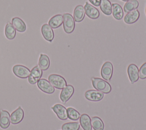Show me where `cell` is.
<instances>
[{"label": "cell", "mask_w": 146, "mask_h": 130, "mask_svg": "<svg viewBox=\"0 0 146 130\" xmlns=\"http://www.w3.org/2000/svg\"><path fill=\"white\" fill-rule=\"evenodd\" d=\"M51 109L56 113L57 117L59 119L62 120H66L68 119L67 109L62 104H56L51 107Z\"/></svg>", "instance_id": "cell-11"}, {"label": "cell", "mask_w": 146, "mask_h": 130, "mask_svg": "<svg viewBox=\"0 0 146 130\" xmlns=\"http://www.w3.org/2000/svg\"><path fill=\"white\" fill-rule=\"evenodd\" d=\"M50 59L49 57L43 54H41L39 56V61H38V66L42 71L47 70L50 67Z\"/></svg>", "instance_id": "cell-22"}, {"label": "cell", "mask_w": 146, "mask_h": 130, "mask_svg": "<svg viewBox=\"0 0 146 130\" xmlns=\"http://www.w3.org/2000/svg\"><path fill=\"white\" fill-rule=\"evenodd\" d=\"M74 93V87L71 85H67L64 87L60 94V99L63 103H66L67 101L70 100L71 96Z\"/></svg>", "instance_id": "cell-9"}, {"label": "cell", "mask_w": 146, "mask_h": 130, "mask_svg": "<svg viewBox=\"0 0 146 130\" xmlns=\"http://www.w3.org/2000/svg\"><path fill=\"white\" fill-rule=\"evenodd\" d=\"M145 14H146V7H145Z\"/></svg>", "instance_id": "cell-32"}, {"label": "cell", "mask_w": 146, "mask_h": 130, "mask_svg": "<svg viewBox=\"0 0 146 130\" xmlns=\"http://www.w3.org/2000/svg\"><path fill=\"white\" fill-rule=\"evenodd\" d=\"M84 96L88 100L91 101H99L103 99L104 94L96 90H90L85 92Z\"/></svg>", "instance_id": "cell-8"}, {"label": "cell", "mask_w": 146, "mask_h": 130, "mask_svg": "<svg viewBox=\"0 0 146 130\" xmlns=\"http://www.w3.org/2000/svg\"><path fill=\"white\" fill-rule=\"evenodd\" d=\"M92 4L95 6H100L101 0H88Z\"/></svg>", "instance_id": "cell-30"}, {"label": "cell", "mask_w": 146, "mask_h": 130, "mask_svg": "<svg viewBox=\"0 0 146 130\" xmlns=\"http://www.w3.org/2000/svg\"><path fill=\"white\" fill-rule=\"evenodd\" d=\"M10 115L9 112L2 109L0 111V127L2 129H7L10 124Z\"/></svg>", "instance_id": "cell-14"}, {"label": "cell", "mask_w": 146, "mask_h": 130, "mask_svg": "<svg viewBox=\"0 0 146 130\" xmlns=\"http://www.w3.org/2000/svg\"><path fill=\"white\" fill-rule=\"evenodd\" d=\"M85 11L83 6L79 5L75 7L74 10V19L76 22H82L85 17Z\"/></svg>", "instance_id": "cell-17"}, {"label": "cell", "mask_w": 146, "mask_h": 130, "mask_svg": "<svg viewBox=\"0 0 146 130\" xmlns=\"http://www.w3.org/2000/svg\"><path fill=\"white\" fill-rule=\"evenodd\" d=\"M101 11L106 15H110L112 14V4L110 0H101L100 4Z\"/></svg>", "instance_id": "cell-23"}, {"label": "cell", "mask_w": 146, "mask_h": 130, "mask_svg": "<svg viewBox=\"0 0 146 130\" xmlns=\"http://www.w3.org/2000/svg\"><path fill=\"white\" fill-rule=\"evenodd\" d=\"M80 124L78 122H68L62 125V130H79Z\"/></svg>", "instance_id": "cell-28"}, {"label": "cell", "mask_w": 146, "mask_h": 130, "mask_svg": "<svg viewBox=\"0 0 146 130\" xmlns=\"http://www.w3.org/2000/svg\"><path fill=\"white\" fill-rule=\"evenodd\" d=\"M101 76L103 79L107 81L111 80L113 74V65L110 62H106L102 66L101 71Z\"/></svg>", "instance_id": "cell-5"}, {"label": "cell", "mask_w": 146, "mask_h": 130, "mask_svg": "<svg viewBox=\"0 0 146 130\" xmlns=\"http://www.w3.org/2000/svg\"><path fill=\"white\" fill-rule=\"evenodd\" d=\"M139 3L137 0H131L127 1L125 4L124 5L123 10L126 13H128L133 10L137 9L139 7Z\"/></svg>", "instance_id": "cell-26"}, {"label": "cell", "mask_w": 146, "mask_h": 130, "mask_svg": "<svg viewBox=\"0 0 146 130\" xmlns=\"http://www.w3.org/2000/svg\"><path fill=\"white\" fill-rule=\"evenodd\" d=\"M92 84L95 89L103 92L109 94L112 90V87L109 83L99 78H92Z\"/></svg>", "instance_id": "cell-1"}, {"label": "cell", "mask_w": 146, "mask_h": 130, "mask_svg": "<svg viewBox=\"0 0 146 130\" xmlns=\"http://www.w3.org/2000/svg\"><path fill=\"white\" fill-rule=\"evenodd\" d=\"M91 126L94 130H104V124L102 120L98 116H92L91 119Z\"/></svg>", "instance_id": "cell-25"}, {"label": "cell", "mask_w": 146, "mask_h": 130, "mask_svg": "<svg viewBox=\"0 0 146 130\" xmlns=\"http://www.w3.org/2000/svg\"><path fill=\"white\" fill-rule=\"evenodd\" d=\"M42 70L38 66H36L30 71V75L28 77V81L31 84H36L42 76Z\"/></svg>", "instance_id": "cell-7"}, {"label": "cell", "mask_w": 146, "mask_h": 130, "mask_svg": "<svg viewBox=\"0 0 146 130\" xmlns=\"http://www.w3.org/2000/svg\"><path fill=\"white\" fill-rule=\"evenodd\" d=\"M63 17L61 14H57L51 17L48 21V25L52 29H56L60 27L63 23Z\"/></svg>", "instance_id": "cell-21"}, {"label": "cell", "mask_w": 146, "mask_h": 130, "mask_svg": "<svg viewBox=\"0 0 146 130\" xmlns=\"http://www.w3.org/2000/svg\"><path fill=\"white\" fill-rule=\"evenodd\" d=\"M67 111L68 118L70 119V120L76 121L80 118V115L79 112L74 108L68 107L67 109Z\"/></svg>", "instance_id": "cell-27"}, {"label": "cell", "mask_w": 146, "mask_h": 130, "mask_svg": "<svg viewBox=\"0 0 146 130\" xmlns=\"http://www.w3.org/2000/svg\"><path fill=\"white\" fill-rule=\"evenodd\" d=\"M12 70L13 73L16 76L22 79L27 78L30 74V70L29 68L21 64H17L14 66Z\"/></svg>", "instance_id": "cell-4"}, {"label": "cell", "mask_w": 146, "mask_h": 130, "mask_svg": "<svg viewBox=\"0 0 146 130\" xmlns=\"http://www.w3.org/2000/svg\"><path fill=\"white\" fill-rule=\"evenodd\" d=\"M85 14L91 19H96L100 16V13L98 9L95 7L94 6L86 2L84 5Z\"/></svg>", "instance_id": "cell-12"}, {"label": "cell", "mask_w": 146, "mask_h": 130, "mask_svg": "<svg viewBox=\"0 0 146 130\" xmlns=\"http://www.w3.org/2000/svg\"><path fill=\"white\" fill-rule=\"evenodd\" d=\"M24 118V111L21 107H18L10 115V122L13 124L21 123Z\"/></svg>", "instance_id": "cell-13"}, {"label": "cell", "mask_w": 146, "mask_h": 130, "mask_svg": "<svg viewBox=\"0 0 146 130\" xmlns=\"http://www.w3.org/2000/svg\"><path fill=\"white\" fill-rule=\"evenodd\" d=\"M48 80L54 88L59 90H62L67 86L66 79L60 75L51 74L48 76Z\"/></svg>", "instance_id": "cell-2"}, {"label": "cell", "mask_w": 146, "mask_h": 130, "mask_svg": "<svg viewBox=\"0 0 146 130\" xmlns=\"http://www.w3.org/2000/svg\"><path fill=\"white\" fill-rule=\"evenodd\" d=\"M127 73L132 84L135 83L139 80V68L136 64L133 63L130 64L127 68Z\"/></svg>", "instance_id": "cell-10"}, {"label": "cell", "mask_w": 146, "mask_h": 130, "mask_svg": "<svg viewBox=\"0 0 146 130\" xmlns=\"http://www.w3.org/2000/svg\"><path fill=\"white\" fill-rule=\"evenodd\" d=\"M140 17V12L135 9L128 13L124 18V21L127 24H132L135 23Z\"/></svg>", "instance_id": "cell-16"}, {"label": "cell", "mask_w": 146, "mask_h": 130, "mask_svg": "<svg viewBox=\"0 0 146 130\" xmlns=\"http://www.w3.org/2000/svg\"><path fill=\"white\" fill-rule=\"evenodd\" d=\"M38 87L43 92L48 94H52L55 92V88L45 79H40L37 82Z\"/></svg>", "instance_id": "cell-6"}, {"label": "cell", "mask_w": 146, "mask_h": 130, "mask_svg": "<svg viewBox=\"0 0 146 130\" xmlns=\"http://www.w3.org/2000/svg\"><path fill=\"white\" fill-rule=\"evenodd\" d=\"M12 25L18 31L23 32L26 30V25L25 22L19 17H14L11 21Z\"/></svg>", "instance_id": "cell-18"}, {"label": "cell", "mask_w": 146, "mask_h": 130, "mask_svg": "<svg viewBox=\"0 0 146 130\" xmlns=\"http://www.w3.org/2000/svg\"><path fill=\"white\" fill-rule=\"evenodd\" d=\"M112 13L113 18L116 20H121L124 15L121 6L117 3H113L112 4Z\"/></svg>", "instance_id": "cell-20"}, {"label": "cell", "mask_w": 146, "mask_h": 130, "mask_svg": "<svg viewBox=\"0 0 146 130\" xmlns=\"http://www.w3.org/2000/svg\"><path fill=\"white\" fill-rule=\"evenodd\" d=\"M5 34L7 39L9 40H13L14 39L16 35V31L13 25L8 22L5 29Z\"/></svg>", "instance_id": "cell-24"}, {"label": "cell", "mask_w": 146, "mask_h": 130, "mask_svg": "<svg viewBox=\"0 0 146 130\" xmlns=\"http://www.w3.org/2000/svg\"><path fill=\"white\" fill-rule=\"evenodd\" d=\"M63 29L65 32L67 34L72 33L75 29V21L72 16V15L70 13H64L63 15Z\"/></svg>", "instance_id": "cell-3"}, {"label": "cell", "mask_w": 146, "mask_h": 130, "mask_svg": "<svg viewBox=\"0 0 146 130\" xmlns=\"http://www.w3.org/2000/svg\"><path fill=\"white\" fill-rule=\"evenodd\" d=\"M80 125L83 130H92L90 116L86 113L82 114L80 116Z\"/></svg>", "instance_id": "cell-19"}, {"label": "cell", "mask_w": 146, "mask_h": 130, "mask_svg": "<svg viewBox=\"0 0 146 130\" xmlns=\"http://www.w3.org/2000/svg\"><path fill=\"white\" fill-rule=\"evenodd\" d=\"M122 1H124V2H127V1H131V0H121Z\"/></svg>", "instance_id": "cell-31"}, {"label": "cell", "mask_w": 146, "mask_h": 130, "mask_svg": "<svg viewBox=\"0 0 146 130\" xmlns=\"http://www.w3.org/2000/svg\"><path fill=\"white\" fill-rule=\"evenodd\" d=\"M139 78L141 79H146V62L143 63L139 70Z\"/></svg>", "instance_id": "cell-29"}, {"label": "cell", "mask_w": 146, "mask_h": 130, "mask_svg": "<svg viewBox=\"0 0 146 130\" xmlns=\"http://www.w3.org/2000/svg\"><path fill=\"white\" fill-rule=\"evenodd\" d=\"M41 32L43 38L47 41L51 42L54 39V31L48 24H44L42 25L41 27Z\"/></svg>", "instance_id": "cell-15"}]
</instances>
